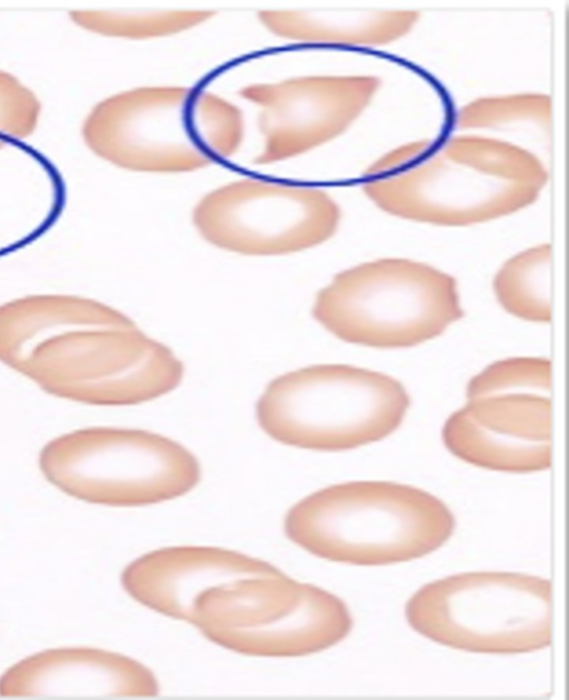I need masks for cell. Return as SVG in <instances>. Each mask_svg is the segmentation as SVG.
I'll return each mask as SVG.
<instances>
[{"label": "cell", "mask_w": 569, "mask_h": 700, "mask_svg": "<svg viewBox=\"0 0 569 700\" xmlns=\"http://www.w3.org/2000/svg\"><path fill=\"white\" fill-rule=\"evenodd\" d=\"M547 180V169L529 150L497 138L465 134L393 148L367 168L362 190L391 216L466 227L530 206Z\"/></svg>", "instance_id": "cell-1"}, {"label": "cell", "mask_w": 569, "mask_h": 700, "mask_svg": "<svg viewBox=\"0 0 569 700\" xmlns=\"http://www.w3.org/2000/svg\"><path fill=\"white\" fill-rule=\"evenodd\" d=\"M242 112L211 92L181 86L140 87L98 102L81 134L99 158L153 173L190 172L233 156Z\"/></svg>", "instance_id": "cell-2"}, {"label": "cell", "mask_w": 569, "mask_h": 700, "mask_svg": "<svg viewBox=\"0 0 569 700\" xmlns=\"http://www.w3.org/2000/svg\"><path fill=\"white\" fill-rule=\"evenodd\" d=\"M455 518L433 494L389 481H351L320 489L292 506L287 537L335 562L381 566L410 561L441 547Z\"/></svg>", "instance_id": "cell-3"}, {"label": "cell", "mask_w": 569, "mask_h": 700, "mask_svg": "<svg viewBox=\"0 0 569 700\" xmlns=\"http://www.w3.org/2000/svg\"><path fill=\"white\" fill-rule=\"evenodd\" d=\"M410 399L395 378L326 363L283 373L256 404L260 428L287 446L341 451L379 441L402 422Z\"/></svg>", "instance_id": "cell-4"}, {"label": "cell", "mask_w": 569, "mask_h": 700, "mask_svg": "<svg viewBox=\"0 0 569 700\" xmlns=\"http://www.w3.org/2000/svg\"><path fill=\"white\" fill-rule=\"evenodd\" d=\"M313 318L349 343L413 347L463 316L456 279L428 263L382 258L338 272L316 294Z\"/></svg>", "instance_id": "cell-5"}, {"label": "cell", "mask_w": 569, "mask_h": 700, "mask_svg": "<svg viewBox=\"0 0 569 700\" xmlns=\"http://www.w3.org/2000/svg\"><path fill=\"white\" fill-rule=\"evenodd\" d=\"M43 477L78 500L140 507L181 497L200 480L197 458L159 433L90 427L50 440L39 453Z\"/></svg>", "instance_id": "cell-6"}, {"label": "cell", "mask_w": 569, "mask_h": 700, "mask_svg": "<svg viewBox=\"0 0 569 700\" xmlns=\"http://www.w3.org/2000/svg\"><path fill=\"white\" fill-rule=\"evenodd\" d=\"M412 629L479 653H521L551 642V584L515 572H468L421 587L406 604Z\"/></svg>", "instance_id": "cell-7"}, {"label": "cell", "mask_w": 569, "mask_h": 700, "mask_svg": "<svg viewBox=\"0 0 569 700\" xmlns=\"http://www.w3.org/2000/svg\"><path fill=\"white\" fill-rule=\"evenodd\" d=\"M17 372L54 397L92 406H132L174 390L181 360L138 327H74L36 346Z\"/></svg>", "instance_id": "cell-8"}, {"label": "cell", "mask_w": 569, "mask_h": 700, "mask_svg": "<svg viewBox=\"0 0 569 700\" xmlns=\"http://www.w3.org/2000/svg\"><path fill=\"white\" fill-rule=\"evenodd\" d=\"M341 219L323 190L256 179L219 187L196 204L192 221L212 246L246 256H282L329 240Z\"/></svg>", "instance_id": "cell-9"}, {"label": "cell", "mask_w": 569, "mask_h": 700, "mask_svg": "<svg viewBox=\"0 0 569 700\" xmlns=\"http://www.w3.org/2000/svg\"><path fill=\"white\" fill-rule=\"evenodd\" d=\"M381 86L373 76H305L250 84L240 96L259 107L263 148L257 164L311 151L342 134L368 108Z\"/></svg>", "instance_id": "cell-10"}, {"label": "cell", "mask_w": 569, "mask_h": 700, "mask_svg": "<svg viewBox=\"0 0 569 700\" xmlns=\"http://www.w3.org/2000/svg\"><path fill=\"white\" fill-rule=\"evenodd\" d=\"M551 400L537 394L467 399L446 420L447 449L470 464L503 472H537L551 464Z\"/></svg>", "instance_id": "cell-11"}, {"label": "cell", "mask_w": 569, "mask_h": 700, "mask_svg": "<svg viewBox=\"0 0 569 700\" xmlns=\"http://www.w3.org/2000/svg\"><path fill=\"white\" fill-rule=\"evenodd\" d=\"M153 672L124 654L92 647H60L32 653L0 676V696L10 698L153 697Z\"/></svg>", "instance_id": "cell-12"}, {"label": "cell", "mask_w": 569, "mask_h": 700, "mask_svg": "<svg viewBox=\"0 0 569 700\" xmlns=\"http://www.w3.org/2000/svg\"><path fill=\"white\" fill-rule=\"evenodd\" d=\"M282 573L261 559L220 547L178 546L150 551L122 571L127 593L163 616L190 622L198 598L221 583Z\"/></svg>", "instance_id": "cell-13"}, {"label": "cell", "mask_w": 569, "mask_h": 700, "mask_svg": "<svg viewBox=\"0 0 569 700\" xmlns=\"http://www.w3.org/2000/svg\"><path fill=\"white\" fill-rule=\"evenodd\" d=\"M351 627L350 612L338 597L306 583L291 609L262 627L224 638L219 646L254 657H301L337 644Z\"/></svg>", "instance_id": "cell-14"}, {"label": "cell", "mask_w": 569, "mask_h": 700, "mask_svg": "<svg viewBox=\"0 0 569 700\" xmlns=\"http://www.w3.org/2000/svg\"><path fill=\"white\" fill-rule=\"evenodd\" d=\"M74 327L133 328L121 311L74 294H31L0 304V362L17 371L31 350Z\"/></svg>", "instance_id": "cell-15"}, {"label": "cell", "mask_w": 569, "mask_h": 700, "mask_svg": "<svg viewBox=\"0 0 569 700\" xmlns=\"http://www.w3.org/2000/svg\"><path fill=\"white\" fill-rule=\"evenodd\" d=\"M306 583L286 576L238 578L204 591L197 600L190 623L210 641L261 627L291 609Z\"/></svg>", "instance_id": "cell-16"}, {"label": "cell", "mask_w": 569, "mask_h": 700, "mask_svg": "<svg viewBox=\"0 0 569 700\" xmlns=\"http://www.w3.org/2000/svg\"><path fill=\"white\" fill-rule=\"evenodd\" d=\"M260 22L278 37L318 44L376 47L407 36L419 20L411 10H264Z\"/></svg>", "instance_id": "cell-17"}, {"label": "cell", "mask_w": 569, "mask_h": 700, "mask_svg": "<svg viewBox=\"0 0 569 700\" xmlns=\"http://www.w3.org/2000/svg\"><path fill=\"white\" fill-rule=\"evenodd\" d=\"M551 247L540 243L510 257L498 269L492 290L511 316L536 323L551 319Z\"/></svg>", "instance_id": "cell-18"}, {"label": "cell", "mask_w": 569, "mask_h": 700, "mask_svg": "<svg viewBox=\"0 0 569 700\" xmlns=\"http://www.w3.org/2000/svg\"><path fill=\"white\" fill-rule=\"evenodd\" d=\"M213 14L214 12L209 10L144 12L73 10L69 17L79 28L93 33L140 40L168 37L192 29Z\"/></svg>", "instance_id": "cell-19"}, {"label": "cell", "mask_w": 569, "mask_h": 700, "mask_svg": "<svg viewBox=\"0 0 569 700\" xmlns=\"http://www.w3.org/2000/svg\"><path fill=\"white\" fill-rule=\"evenodd\" d=\"M551 102L547 94L518 93L479 98L457 116L462 130H502L519 126L549 128Z\"/></svg>", "instance_id": "cell-20"}, {"label": "cell", "mask_w": 569, "mask_h": 700, "mask_svg": "<svg viewBox=\"0 0 569 700\" xmlns=\"http://www.w3.org/2000/svg\"><path fill=\"white\" fill-rule=\"evenodd\" d=\"M551 364L541 357H513L496 361L468 382L467 399L493 394L550 397Z\"/></svg>", "instance_id": "cell-21"}, {"label": "cell", "mask_w": 569, "mask_h": 700, "mask_svg": "<svg viewBox=\"0 0 569 700\" xmlns=\"http://www.w3.org/2000/svg\"><path fill=\"white\" fill-rule=\"evenodd\" d=\"M42 106L16 76L0 70V139H24L38 127Z\"/></svg>", "instance_id": "cell-22"}, {"label": "cell", "mask_w": 569, "mask_h": 700, "mask_svg": "<svg viewBox=\"0 0 569 700\" xmlns=\"http://www.w3.org/2000/svg\"><path fill=\"white\" fill-rule=\"evenodd\" d=\"M4 144H6V142L0 139V149L3 148Z\"/></svg>", "instance_id": "cell-23"}]
</instances>
